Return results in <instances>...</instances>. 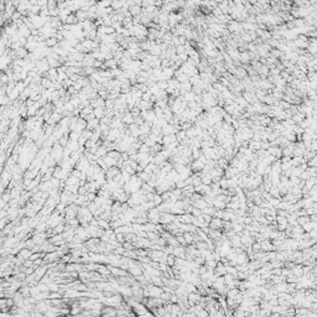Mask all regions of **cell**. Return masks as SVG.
Wrapping results in <instances>:
<instances>
[{"label":"cell","instance_id":"6da1fadb","mask_svg":"<svg viewBox=\"0 0 317 317\" xmlns=\"http://www.w3.org/2000/svg\"><path fill=\"white\" fill-rule=\"evenodd\" d=\"M176 219V216L174 213H171V212H161V217H160V223L161 224H169V223H172V222H175Z\"/></svg>","mask_w":317,"mask_h":317},{"label":"cell","instance_id":"7a4b0ae2","mask_svg":"<svg viewBox=\"0 0 317 317\" xmlns=\"http://www.w3.org/2000/svg\"><path fill=\"white\" fill-rule=\"evenodd\" d=\"M223 226H224L223 221H222V218H218V217H216V218H212V221L209 222L211 229H221V228L223 227Z\"/></svg>","mask_w":317,"mask_h":317},{"label":"cell","instance_id":"3957f363","mask_svg":"<svg viewBox=\"0 0 317 317\" xmlns=\"http://www.w3.org/2000/svg\"><path fill=\"white\" fill-rule=\"evenodd\" d=\"M102 315L103 316H116V307H113V306H107L105 305L103 310H102Z\"/></svg>","mask_w":317,"mask_h":317},{"label":"cell","instance_id":"277c9868","mask_svg":"<svg viewBox=\"0 0 317 317\" xmlns=\"http://www.w3.org/2000/svg\"><path fill=\"white\" fill-rule=\"evenodd\" d=\"M204 166H206L204 162H202V161L199 160V159H196V160L193 161V164L191 165V169H192L194 172H198V171L203 170V169H204Z\"/></svg>","mask_w":317,"mask_h":317},{"label":"cell","instance_id":"5b68a950","mask_svg":"<svg viewBox=\"0 0 317 317\" xmlns=\"http://www.w3.org/2000/svg\"><path fill=\"white\" fill-rule=\"evenodd\" d=\"M93 113H94V115H96V118L97 119H102V118H104L105 116V108L104 107H97V108H94V110H93Z\"/></svg>","mask_w":317,"mask_h":317},{"label":"cell","instance_id":"8992f818","mask_svg":"<svg viewBox=\"0 0 317 317\" xmlns=\"http://www.w3.org/2000/svg\"><path fill=\"white\" fill-rule=\"evenodd\" d=\"M31 254H32V250L31 249H29V248H23L20 250V253L18 254V255H20V257H23L24 259H30V257H31Z\"/></svg>","mask_w":317,"mask_h":317},{"label":"cell","instance_id":"52a82bcc","mask_svg":"<svg viewBox=\"0 0 317 317\" xmlns=\"http://www.w3.org/2000/svg\"><path fill=\"white\" fill-rule=\"evenodd\" d=\"M272 249H275V247L272 245L270 242H268V240L261 242V250H264V252H271Z\"/></svg>","mask_w":317,"mask_h":317},{"label":"cell","instance_id":"ba28073f","mask_svg":"<svg viewBox=\"0 0 317 317\" xmlns=\"http://www.w3.org/2000/svg\"><path fill=\"white\" fill-rule=\"evenodd\" d=\"M149 52H150V55H154V56H159V55L161 53V46H159V45H154L151 46V48L149 50Z\"/></svg>","mask_w":317,"mask_h":317},{"label":"cell","instance_id":"9c48e42d","mask_svg":"<svg viewBox=\"0 0 317 317\" xmlns=\"http://www.w3.org/2000/svg\"><path fill=\"white\" fill-rule=\"evenodd\" d=\"M138 176L140 177V179H141L144 182H149V181H150V179H151V176H152V175L148 174V172H145V171H141V172H138Z\"/></svg>","mask_w":317,"mask_h":317},{"label":"cell","instance_id":"30bf717a","mask_svg":"<svg viewBox=\"0 0 317 317\" xmlns=\"http://www.w3.org/2000/svg\"><path fill=\"white\" fill-rule=\"evenodd\" d=\"M45 42H46V46L51 48V47H55V46L57 45V43H58V40H57L56 37H50V38H47Z\"/></svg>","mask_w":317,"mask_h":317},{"label":"cell","instance_id":"8fae6325","mask_svg":"<svg viewBox=\"0 0 317 317\" xmlns=\"http://www.w3.org/2000/svg\"><path fill=\"white\" fill-rule=\"evenodd\" d=\"M268 154H272L275 157H280L281 156V150L277 149V148H270L268 150Z\"/></svg>","mask_w":317,"mask_h":317},{"label":"cell","instance_id":"7c38bea8","mask_svg":"<svg viewBox=\"0 0 317 317\" xmlns=\"http://www.w3.org/2000/svg\"><path fill=\"white\" fill-rule=\"evenodd\" d=\"M152 201L155 202V204H156V207H157V206H160L161 203L164 202V199H162V196H161V194H159V193H155V197H154Z\"/></svg>","mask_w":317,"mask_h":317},{"label":"cell","instance_id":"4fadbf2b","mask_svg":"<svg viewBox=\"0 0 317 317\" xmlns=\"http://www.w3.org/2000/svg\"><path fill=\"white\" fill-rule=\"evenodd\" d=\"M121 5H123V1H121V0H113L112 1V8L115 9V10H119L121 8Z\"/></svg>","mask_w":317,"mask_h":317},{"label":"cell","instance_id":"5bb4252c","mask_svg":"<svg viewBox=\"0 0 317 317\" xmlns=\"http://www.w3.org/2000/svg\"><path fill=\"white\" fill-rule=\"evenodd\" d=\"M140 11H141L140 6H139V5H135V6H133V8H131L130 14H131V15H139V14H140Z\"/></svg>","mask_w":317,"mask_h":317},{"label":"cell","instance_id":"9a60e30c","mask_svg":"<svg viewBox=\"0 0 317 317\" xmlns=\"http://www.w3.org/2000/svg\"><path fill=\"white\" fill-rule=\"evenodd\" d=\"M202 213H204V214H209V216H212V214H214V209L212 208V207H206V208H203L202 209Z\"/></svg>","mask_w":317,"mask_h":317}]
</instances>
